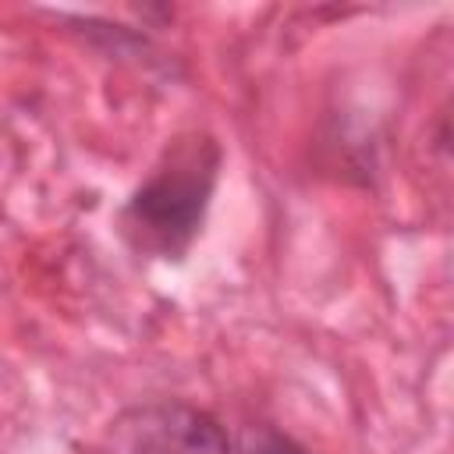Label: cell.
<instances>
[{
    "instance_id": "3",
    "label": "cell",
    "mask_w": 454,
    "mask_h": 454,
    "mask_svg": "<svg viewBox=\"0 0 454 454\" xmlns=\"http://www.w3.org/2000/svg\"><path fill=\"white\" fill-rule=\"evenodd\" d=\"M234 454H309V447L298 443L291 433H284V429H277L270 422H259V426H245L241 429Z\"/></svg>"
},
{
    "instance_id": "1",
    "label": "cell",
    "mask_w": 454,
    "mask_h": 454,
    "mask_svg": "<svg viewBox=\"0 0 454 454\" xmlns=\"http://www.w3.org/2000/svg\"><path fill=\"white\" fill-rule=\"evenodd\" d=\"M220 167L223 149L209 131L192 128L174 135L117 213L121 238L131 245V252L181 262L202 234L213 192L220 184Z\"/></svg>"
},
{
    "instance_id": "2",
    "label": "cell",
    "mask_w": 454,
    "mask_h": 454,
    "mask_svg": "<svg viewBox=\"0 0 454 454\" xmlns=\"http://www.w3.org/2000/svg\"><path fill=\"white\" fill-rule=\"evenodd\" d=\"M117 440L128 454H234L220 419L174 397L128 408L117 419Z\"/></svg>"
}]
</instances>
